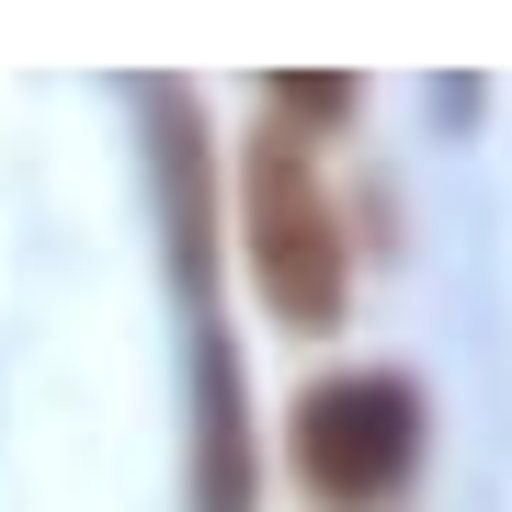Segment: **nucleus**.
Segmentation results:
<instances>
[{"label":"nucleus","mask_w":512,"mask_h":512,"mask_svg":"<svg viewBox=\"0 0 512 512\" xmlns=\"http://www.w3.org/2000/svg\"><path fill=\"white\" fill-rule=\"evenodd\" d=\"M239 251H251V285L285 330H330L353 296V239H342V205H330L308 137L262 114L251 148H239Z\"/></svg>","instance_id":"f257e3e1"},{"label":"nucleus","mask_w":512,"mask_h":512,"mask_svg":"<svg viewBox=\"0 0 512 512\" xmlns=\"http://www.w3.org/2000/svg\"><path fill=\"white\" fill-rule=\"evenodd\" d=\"M421 444H433V410L399 365H353V376H319L296 387V421H285V467L319 512H376L421 478Z\"/></svg>","instance_id":"f03ea898"},{"label":"nucleus","mask_w":512,"mask_h":512,"mask_svg":"<svg viewBox=\"0 0 512 512\" xmlns=\"http://www.w3.org/2000/svg\"><path fill=\"white\" fill-rule=\"evenodd\" d=\"M137 114H148V171H160L171 274H183L194 308H205V274H217V160H205V103L183 92V80H137Z\"/></svg>","instance_id":"7ed1b4c3"},{"label":"nucleus","mask_w":512,"mask_h":512,"mask_svg":"<svg viewBox=\"0 0 512 512\" xmlns=\"http://www.w3.org/2000/svg\"><path fill=\"white\" fill-rule=\"evenodd\" d=\"M262 501V433H251V387H239L228 330H194V512H251Z\"/></svg>","instance_id":"20e7f679"},{"label":"nucleus","mask_w":512,"mask_h":512,"mask_svg":"<svg viewBox=\"0 0 512 512\" xmlns=\"http://www.w3.org/2000/svg\"><path fill=\"white\" fill-rule=\"evenodd\" d=\"M262 103H274V126H296V137H330V126H353L365 114V80H342V69H274L262 80Z\"/></svg>","instance_id":"39448f33"}]
</instances>
